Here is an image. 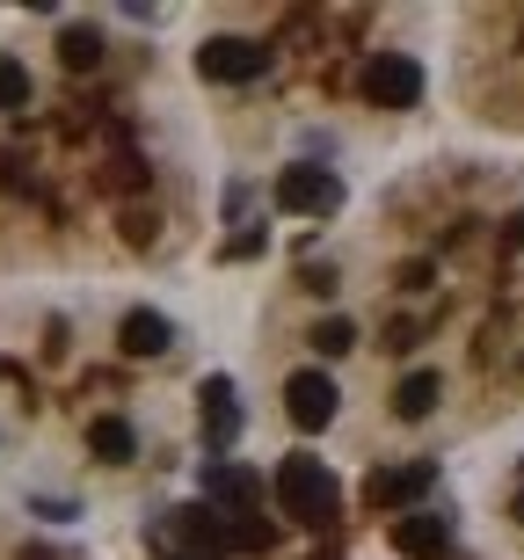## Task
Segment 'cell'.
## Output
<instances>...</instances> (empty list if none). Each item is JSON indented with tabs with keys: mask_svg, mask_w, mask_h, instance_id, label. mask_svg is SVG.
I'll use <instances>...</instances> for the list:
<instances>
[{
	"mask_svg": "<svg viewBox=\"0 0 524 560\" xmlns=\"http://www.w3.org/2000/svg\"><path fill=\"white\" fill-rule=\"evenodd\" d=\"M277 510L299 524H328L342 510V488H336V466L314 452H292V458H277Z\"/></svg>",
	"mask_w": 524,
	"mask_h": 560,
	"instance_id": "obj_1",
	"label": "cell"
},
{
	"mask_svg": "<svg viewBox=\"0 0 524 560\" xmlns=\"http://www.w3.org/2000/svg\"><path fill=\"white\" fill-rule=\"evenodd\" d=\"M277 211H299V219H336L342 211V175L336 167H284V175H277Z\"/></svg>",
	"mask_w": 524,
	"mask_h": 560,
	"instance_id": "obj_2",
	"label": "cell"
},
{
	"mask_svg": "<svg viewBox=\"0 0 524 560\" xmlns=\"http://www.w3.org/2000/svg\"><path fill=\"white\" fill-rule=\"evenodd\" d=\"M357 88H364V103H372V109H416L422 103V66L408 59V51H379Z\"/></svg>",
	"mask_w": 524,
	"mask_h": 560,
	"instance_id": "obj_3",
	"label": "cell"
},
{
	"mask_svg": "<svg viewBox=\"0 0 524 560\" xmlns=\"http://www.w3.org/2000/svg\"><path fill=\"white\" fill-rule=\"evenodd\" d=\"M336 408H342V394H336V378H328V372H292V378H284V416H292L306 436L328 430Z\"/></svg>",
	"mask_w": 524,
	"mask_h": 560,
	"instance_id": "obj_4",
	"label": "cell"
},
{
	"mask_svg": "<svg viewBox=\"0 0 524 560\" xmlns=\"http://www.w3.org/2000/svg\"><path fill=\"white\" fill-rule=\"evenodd\" d=\"M197 66H205V81H263V73H270V44H255V37H211L205 51H197Z\"/></svg>",
	"mask_w": 524,
	"mask_h": 560,
	"instance_id": "obj_5",
	"label": "cell"
},
{
	"mask_svg": "<svg viewBox=\"0 0 524 560\" xmlns=\"http://www.w3.org/2000/svg\"><path fill=\"white\" fill-rule=\"evenodd\" d=\"M438 488V466L422 458V466H379L372 480H364V502L372 510H408V502H422Z\"/></svg>",
	"mask_w": 524,
	"mask_h": 560,
	"instance_id": "obj_6",
	"label": "cell"
},
{
	"mask_svg": "<svg viewBox=\"0 0 524 560\" xmlns=\"http://www.w3.org/2000/svg\"><path fill=\"white\" fill-rule=\"evenodd\" d=\"M394 553L400 560H444L452 553V517H438V510H408V517H394Z\"/></svg>",
	"mask_w": 524,
	"mask_h": 560,
	"instance_id": "obj_7",
	"label": "cell"
},
{
	"mask_svg": "<svg viewBox=\"0 0 524 560\" xmlns=\"http://www.w3.org/2000/svg\"><path fill=\"white\" fill-rule=\"evenodd\" d=\"M117 342H125V357H168L175 350V328H168V313H125V328H117Z\"/></svg>",
	"mask_w": 524,
	"mask_h": 560,
	"instance_id": "obj_8",
	"label": "cell"
},
{
	"mask_svg": "<svg viewBox=\"0 0 524 560\" xmlns=\"http://www.w3.org/2000/svg\"><path fill=\"white\" fill-rule=\"evenodd\" d=\"M197 400H205V444H211V452H226L233 436H241V408H233V386H226L219 372H211Z\"/></svg>",
	"mask_w": 524,
	"mask_h": 560,
	"instance_id": "obj_9",
	"label": "cell"
},
{
	"mask_svg": "<svg viewBox=\"0 0 524 560\" xmlns=\"http://www.w3.org/2000/svg\"><path fill=\"white\" fill-rule=\"evenodd\" d=\"M205 488H211V502H219V517H255V495H263V480L241 474V466H211Z\"/></svg>",
	"mask_w": 524,
	"mask_h": 560,
	"instance_id": "obj_10",
	"label": "cell"
},
{
	"mask_svg": "<svg viewBox=\"0 0 524 560\" xmlns=\"http://www.w3.org/2000/svg\"><path fill=\"white\" fill-rule=\"evenodd\" d=\"M88 452L103 458V466H131L139 436H131V422H125V416H95V422H88Z\"/></svg>",
	"mask_w": 524,
	"mask_h": 560,
	"instance_id": "obj_11",
	"label": "cell"
},
{
	"mask_svg": "<svg viewBox=\"0 0 524 560\" xmlns=\"http://www.w3.org/2000/svg\"><path fill=\"white\" fill-rule=\"evenodd\" d=\"M438 394H444L438 372H408V378L394 386V416H400V422H422L430 408H438Z\"/></svg>",
	"mask_w": 524,
	"mask_h": 560,
	"instance_id": "obj_12",
	"label": "cell"
},
{
	"mask_svg": "<svg viewBox=\"0 0 524 560\" xmlns=\"http://www.w3.org/2000/svg\"><path fill=\"white\" fill-rule=\"evenodd\" d=\"M59 59L73 66V73H95V66H103V37L73 22V30H66V37H59Z\"/></svg>",
	"mask_w": 524,
	"mask_h": 560,
	"instance_id": "obj_13",
	"label": "cell"
},
{
	"mask_svg": "<svg viewBox=\"0 0 524 560\" xmlns=\"http://www.w3.org/2000/svg\"><path fill=\"white\" fill-rule=\"evenodd\" d=\"M0 109H30V66L0 51Z\"/></svg>",
	"mask_w": 524,
	"mask_h": 560,
	"instance_id": "obj_14",
	"label": "cell"
},
{
	"mask_svg": "<svg viewBox=\"0 0 524 560\" xmlns=\"http://www.w3.org/2000/svg\"><path fill=\"white\" fill-rule=\"evenodd\" d=\"M306 342H314L321 357H342V350H350V342H357V328H350V320H342V313H336V320H314V335H306Z\"/></svg>",
	"mask_w": 524,
	"mask_h": 560,
	"instance_id": "obj_15",
	"label": "cell"
},
{
	"mask_svg": "<svg viewBox=\"0 0 524 560\" xmlns=\"http://www.w3.org/2000/svg\"><path fill=\"white\" fill-rule=\"evenodd\" d=\"M503 241H510V248H524V211L510 219V233H503Z\"/></svg>",
	"mask_w": 524,
	"mask_h": 560,
	"instance_id": "obj_16",
	"label": "cell"
},
{
	"mask_svg": "<svg viewBox=\"0 0 524 560\" xmlns=\"http://www.w3.org/2000/svg\"><path fill=\"white\" fill-rule=\"evenodd\" d=\"M510 510H517V524H524V480H517V502H510Z\"/></svg>",
	"mask_w": 524,
	"mask_h": 560,
	"instance_id": "obj_17",
	"label": "cell"
},
{
	"mask_svg": "<svg viewBox=\"0 0 524 560\" xmlns=\"http://www.w3.org/2000/svg\"><path fill=\"white\" fill-rule=\"evenodd\" d=\"M161 560H189V553H161Z\"/></svg>",
	"mask_w": 524,
	"mask_h": 560,
	"instance_id": "obj_18",
	"label": "cell"
}]
</instances>
